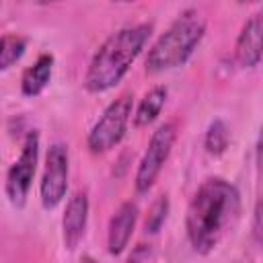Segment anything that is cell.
Here are the masks:
<instances>
[{
	"instance_id": "cell-1",
	"label": "cell",
	"mask_w": 263,
	"mask_h": 263,
	"mask_svg": "<svg viewBox=\"0 0 263 263\" xmlns=\"http://www.w3.org/2000/svg\"><path fill=\"white\" fill-rule=\"evenodd\" d=\"M240 218V193L222 179L208 177L193 193L185 214V234L199 255L212 253Z\"/></svg>"
},
{
	"instance_id": "cell-2",
	"label": "cell",
	"mask_w": 263,
	"mask_h": 263,
	"mask_svg": "<svg viewBox=\"0 0 263 263\" xmlns=\"http://www.w3.org/2000/svg\"><path fill=\"white\" fill-rule=\"evenodd\" d=\"M150 35H152L150 23L121 27L115 33H111L90 58V64L84 74V88L97 95L121 82V78L127 74L136 58L142 53Z\"/></svg>"
},
{
	"instance_id": "cell-3",
	"label": "cell",
	"mask_w": 263,
	"mask_h": 263,
	"mask_svg": "<svg viewBox=\"0 0 263 263\" xmlns=\"http://www.w3.org/2000/svg\"><path fill=\"white\" fill-rule=\"evenodd\" d=\"M203 35H205L203 16L193 8L183 10L148 49V55L144 62L146 72L160 74L187 64V60L193 55V51L201 43Z\"/></svg>"
},
{
	"instance_id": "cell-4",
	"label": "cell",
	"mask_w": 263,
	"mask_h": 263,
	"mask_svg": "<svg viewBox=\"0 0 263 263\" xmlns=\"http://www.w3.org/2000/svg\"><path fill=\"white\" fill-rule=\"evenodd\" d=\"M132 105H134L132 92H123L107 105V109L95 121V125L86 136V146L92 154H105L123 140L132 117Z\"/></svg>"
},
{
	"instance_id": "cell-5",
	"label": "cell",
	"mask_w": 263,
	"mask_h": 263,
	"mask_svg": "<svg viewBox=\"0 0 263 263\" xmlns=\"http://www.w3.org/2000/svg\"><path fill=\"white\" fill-rule=\"evenodd\" d=\"M177 134L179 132H177L175 121H164L152 132L150 142H148V146H146V150H144V154L138 162L136 177H134V187L140 195L148 193L154 187L162 166L166 164V160L173 152Z\"/></svg>"
},
{
	"instance_id": "cell-6",
	"label": "cell",
	"mask_w": 263,
	"mask_h": 263,
	"mask_svg": "<svg viewBox=\"0 0 263 263\" xmlns=\"http://www.w3.org/2000/svg\"><path fill=\"white\" fill-rule=\"evenodd\" d=\"M37 158H39V132L31 129L25 136L21 154L10 164V168L6 173V181H4L6 197L14 208H23L27 203V197H29V191L33 185V177L37 171Z\"/></svg>"
},
{
	"instance_id": "cell-7",
	"label": "cell",
	"mask_w": 263,
	"mask_h": 263,
	"mask_svg": "<svg viewBox=\"0 0 263 263\" xmlns=\"http://www.w3.org/2000/svg\"><path fill=\"white\" fill-rule=\"evenodd\" d=\"M68 173H70V156L68 146L62 142H53L45 154V166L39 183V197L45 210H53L62 203L68 191Z\"/></svg>"
},
{
	"instance_id": "cell-8",
	"label": "cell",
	"mask_w": 263,
	"mask_h": 263,
	"mask_svg": "<svg viewBox=\"0 0 263 263\" xmlns=\"http://www.w3.org/2000/svg\"><path fill=\"white\" fill-rule=\"evenodd\" d=\"M86 222H88V197L84 191H76L68 199L62 218V238L68 251L78 249V245L82 242L86 232Z\"/></svg>"
},
{
	"instance_id": "cell-9",
	"label": "cell",
	"mask_w": 263,
	"mask_h": 263,
	"mask_svg": "<svg viewBox=\"0 0 263 263\" xmlns=\"http://www.w3.org/2000/svg\"><path fill=\"white\" fill-rule=\"evenodd\" d=\"M136 222H138V205L134 201H123L117 208V212L111 216V222H109V230H107L109 255L117 257L127 249L129 238L136 228Z\"/></svg>"
},
{
	"instance_id": "cell-10",
	"label": "cell",
	"mask_w": 263,
	"mask_h": 263,
	"mask_svg": "<svg viewBox=\"0 0 263 263\" xmlns=\"http://www.w3.org/2000/svg\"><path fill=\"white\" fill-rule=\"evenodd\" d=\"M261 33L263 18L261 14H253L240 29L234 45V58L242 68H255L261 62Z\"/></svg>"
},
{
	"instance_id": "cell-11",
	"label": "cell",
	"mask_w": 263,
	"mask_h": 263,
	"mask_svg": "<svg viewBox=\"0 0 263 263\" xmlns=\"http://www.w3.org/2000/svg\"><path fill=\"white\" fill-rule=\"evenodd\" d=\"M53 72V55L41 53L33 66H29L21 76V92L25 97H37L49 84Z\"/></svg>"
},
{
	"instance_id": "cell-12",
	"label": "cell",
	"mask_w": 263,
	"mask_h": 263,
	"mask_svg": "<svg viewBox=\"0 0 263 263\" xmlns=\"http://www.w3.org/2000/svg\"><path fill=\"white\" fill-rule=\"evenodd\" d=\"M166 95H168L166 86H162V84L152 86L142 97V101L138 103L136 111L132 113L134 115V127H146L152 121H156V117L160 115V111H162V107L166 103Z\"/></svg>"
},
{
	"instance_id": "cell-13",
	"label": "cell",
	"mask_w": 263,
	"mask_h": 263,
	"mask_svg": "<svg viewBox=\"0 0 263 263\" xmlns=\"http://www.w3.org/2000/svg\"><path fill=\"white\" fill-rule=\"evenodd\" d=\"M27 49V37L18 33H4L0 35V72L14 66Z\"/></svg>"
},
{
	"instance_id": "cell-14",
	"label": "cell",
	"mask_w": 263,
	"mask_h": 263,
	"mask_svg": "<svg viewBox=\"0 0 263 263\" xmlns=\"http://www.w3.org/2000/svg\"><path fill=\"white\" fill-rule=\"evenodd\" d=\"M230 144V132H228V125L222 121V119H214L205 132V138H203V148L208 154L212 156H220L226 152Z\"/></svg>"
},
{
	"instance_id": "cell-15",
	"label": "cell",
	"mask_w": 263,
	"mask_h": 263,
	"mask_svg": "<svg viewBox=\"0 0 263 263\" xmlns=\"http://www.w3.org/2000/svg\"><path fill=\"white\" fill-rule=\"evenodd\" d=\"M168 210H171V203H168V197L166 195H158L154 199V203L150 205L148 210V216L144 220V230L146 234H156L164 222H166V216H168Z\"/></svg>"
},
{
	"instance_id": "cell-16",
	"label": "cell",
	"mask_w": 263,
	"mask_h": 263,
	"mask_svg": "<svg viewBox=\"0 0 263 263\" xmlns=\"http://www.w3.org/2000/svg\"><path fill=\"white\" fill-rule=\"evenodd\" d=\"M152 253H150V245L146 247V245H138L136 247V251L129 255V261H140V259H148Z\"/></svg>"
},
{
	"instance_id": "cell-17",
	"label": "cell",
	"mask_w": 263,
	"mask_h": 263,
	"mask_svg": "<svg viewBox=\"0 0 263 263\" xmlns=\"http://www.w3.org/2000/svg\"><path fill=\"white\" fill-rule=\"evenodd\" d=\"M253 234H255L257 242H261V203H257V208H255V224H253Z\"/></svg>"
},
{
	"instance_id": "cell-18",
	"label": "cell",
	"mask_w": 263,
	"mask_h": 263,
	"mask_svg": "<svg viewBox=\"0 0 263 263\" xmlns=\"http://www.w3.org/2000/svg\"><path fill=\"white\" fill-rule=\"evenodd\" d=\"M31 2H37V4H49V2H58V0H31Z\"/></svg>"
},
{
	"instance_id": "cell-19",
	"label": "cell",
	"mask_w": 263,
	"mask_h": 263,
	"mask_svg": "<svg viewBox=\"0 0 263 263\" xmlns=\"http://www.w3.org/2000/svg\"><path fill=\"white\" fill-rule=\"evenodd\" d=\"M238 2H242V4H245V2H257V0H238Z\"/></svg>"
},
{
	"instance_id": "cell-20",
	"label": "cell",
	"mask_w": 263,
	"mask_h": 263,
	"mask_svg": "<svg viewBox=\"0 0 263 263\" xmlns=\"http://www.w3.org/2000/svg\"><path fill=\"white\" fill-rule=\"evenodd\" d=\"M115 2H134V0H115Z\"/></svg>"
}]
</instances>
